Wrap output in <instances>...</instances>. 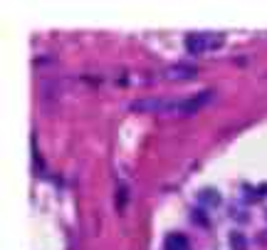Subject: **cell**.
<instances>
[{"mask_svg":"<svg viewBox=\"0 0 267 250\" xmlns=\"http://www.w3.org/2000/svg\"><path fill=\"white\" fill-rule=\"evenodd\" d=\"M213 99V92L210 90H203L201 94H196L193 99H185V102H178V112H183V114H196L201 107H205L208 102Z\"/></svg>","mask_w":267,"mask_h":250,"instance_id":"6da1fadb","label":"cell"},{"mask_svg":"<svg viewBox=\"0 0 267 250\" xmlns=\"http://www.w3.org/2000/svg\"><path fill=\"white\" fill-rule=\"evenodd\" d=\"M205 47H208V40H205V35H198V32H193V35H188V37H185V50H188L190 55H201Z\"/></svg>","mask_w":267,"mask_h":250,"instance_id":"7a4b0ae2","label":"cell"},{"mask_svg":"<svg viewBox=\"0 0 267 250\" xmlns=\"http://www.w3.org/2000/svg\"><path fill=\"white\" fill-rule=\"evenodd\" d=\"M203 203H208V205H218L220 203V193L215 191V188H205V191H201V196H198Z\"/></svg>","mask_w":267,"mask_h":250,"instance_id":"52a82bcc","label":"cell"},{"mask_svg":"<svg viewBox=\"0 0 267 250\" xmlns=\"http://www.w3.org/2000/svg\"><path fill=\"white\" fill-rule=\"evenodd\" d=\"M193 77H196V69L193 67H183V65L171 67L166 72V79H171V82H185V79H193Z\"/></svg>","mask_w":267,"mask_h":250,"instance_id":"3957f363","label":"cell"},{"mask_svg":"<svg viewBox=\"0 0 267 250\" xmlns=\"http://www.w3.org/2000/svg\"><path fill=\"white\" fill-rule=\"evenodd\" d=\"M166 250H188V240L183 235L173 233V235L166 238Z\"/></svg>","mask_w":267,"mask_h":250,"instance_id":"5b68a950","label":"cell"},{"mask_svg":"<svg viewBox=\"0 0 267 250\" xmlns=\"http://www.w3.org/2000/svg\"><path fill=\"white\" fill-rule=\"evenodd\" d=\"M227 243H230L233 250H247V238H245L240 230H233L230 238H227Z\"/></svg>","mask_w":267,"mask_h":250,"instance_id":"8992f818","label":"cell"},{"mask_svg":"<svg viewBox=\"0 0 267 250\" xmlns=\"http://www.w3.org/2000/svg\"><path fill=\"white\" fill-rule=\"evenodd\" d=\"M164 107H171V104H166L161 99H139L131 104V112H161Z\"/></svg>","mask_w":267,"mask_h":250,"instance_id":"277c9868","label":"cell"},{"mask_svg":"<svg viewBox=\"0 0 267 250\" xmlns=\"http://www.w3.org/2000/svg\"><path fill=\"white\" fill-rule=\"evenodd\" d=\"M262 191H265V193H267V183H265V186H262Z\"/></svg>","mask_w":267,"mask_h":250,"instance_id":"ba28073f","label":"cell"}]
</instances>
